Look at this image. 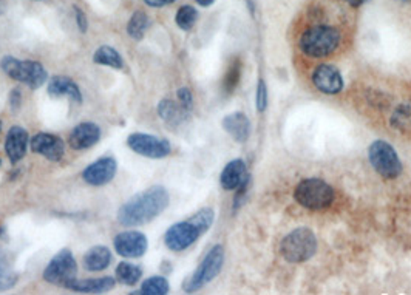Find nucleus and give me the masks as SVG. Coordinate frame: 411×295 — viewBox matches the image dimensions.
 <instances>
[{
    "label": "nucleus",
    "instance_id": "f257e3e1",
    "mask_svg": "<svg viewBox=\"0 0 411 295\" xmlns=\"http://www.w3.org/2000/svg\"><path fill=\"white\" fill-rule=\"evenodd\" d=\"M170 202L169 192L162 186H152L136 193L118 210V221L125 227H135L150 223L167 209Z\"/></svg>",
    "mask_w": 411,
    "mask_h": 295
},
{
    "label": "nucleus",
    "instance_id": "f03ea898",
    "mask_svg": "<svg viewBox=\"0 0 411 295\" xmlns=\"http://www.w3.org/2000/svg\"><path fill=\"white\" fill-rule=\"evenodd\" d=\"M214 219L215 214L212 209H201L190 218L170 226L167 232L164 234V244L173 252L186 251L187 247L197 243L199 237H203L211 229Z\"/></svg>",
    "mask_w": 411,
    "mask_h": 295
},
{
    "label": "nucleus",
    "instance_id": "7ed1b4c3",
    "mask_svg": "<svg viewBox=\"0 0 411 295\" xmlns=\"http://www.w3.org/2000/svg\"><path fill=\"white\" fill-rule=\"evenodd\" d=\"M342 41L340 31L330 25H316L308 29L300 36L298 47L308 58H325L330 56L339 48Z\"/></svg>",
    "mask_w": 411,
    "mask_h": 295
},
{
    "label": "nucleus",
    "instance_id": "20e7f679",
    "mask_svg": "<svg viewBox=\"0 0 411 295\" xmlns=\"http://www.w3.org/2000/svg\"><path fill=\"white\" fill-rule=\"evenodd\" d=\"M0 67L8 78L25 84L31 90H38L48 82V71L38 61H22L14 56H5L0 61Z\"/></svg>",
    "mask_w": 411,
    "mask_h": 295
},
{
    "label": "nucleus",
    "instance_id": "39448f33",
    "mask_svg": "<svg viewBox=\"0 0 411 295\" xmlns=\"http://www.w3.org/2000/svg\"><path fill=\"white\" fill-rule=\"evenodd\" d=\"M317 237L311 229L298 227L280 243V254L288 263H305L317 252Z\"/></svg>",
    "mask_w": 411,
    "mask_h": 295
},
{
    "label": "nucleus",
    "instance_id": "423d86ee",
    "mask_svg": "<svg viewBox=\"0 0 411 295\" xmlns=\"http://www.w3.org/2000/svg\"><path fill=\"white\" fill-rule=\"evenodd\" d=\"M294 198L300 206L309 210H325L333 205L334 190L323 180L308 178L297 184Z\"/></svg>",
    "mask_w": 411,
    "mask_h": 295
},
{
    "label": "nucleus",
    "instance_id": "0eeeda50",
    "mask_svg": "<svg viewBox=\"0 0 411 295\" xmlns=\"http://www.w3.org/2000/svg\"><path fill=\"white\" fill-rule=\"evenodd\" d=\"M224 264V247L222 244H215L211 251L206 254L203 262L190 275V279L184 283L186 292H195L203 288L207 283H211L215 276L222 272Z\"/></svg>",
    "mask_w": 411,
    "mask_h": 295
},
{
    "label": "nucleus",
    "instance_id": "6e6552de",
    "mask_svg": "<svg viewBox=\"0 0 411 295\" xmlns=\"http://www.w3.org/2000/svg\"><path fill=\"white\" fill-rule=\"evenodd\" d=\"M368 158L373 169L376 170L382 178L395 180L402 173V162L399 155L396 153L395 147L387 141H374L368 149Z\"/></svg>",
    "mask_w": 411,
    "mask_h": 295
},
{
    "label": "nucleus",
    "instance_id": "1a4fd4ad",
    "mask_svg": "<svg viewBox=\"0 0 411 295\" xmlns=\"http://www.w3.org/2000/svg\"><path fill=\"white\" fill-rule=\"evenodd\" d=\"M78 279V263L70 249H62L54 255L43 269V280L50 284L66 286Z\"/></svg>",
    "mask_w": 411,
    "mask_h": 295
},
{
    "label": "nucleus",
    "instance_id": "9d476101",
    "mask_svg": "<svg viewBox=\"0 0 411 295\" xmlns=\"http://www.w3.org/2000/svg\"><path fill=\"white\" fill-rule=\"evenodd\" d=\"M127 145H129V149L133 150L135 153L150 160L166 158V156H169L172 152L169 141L160 140L157 136L141 132L129 135V138H127Z\"/></svg>",
    "mask_w": 411,
    "mask_h": 295
},
{
    "label": "nucleus",
    "instance_id": "9b49d317",
    "mask_svg": "<svg viewBox=\"0 0 411 295\" xmlns=\"http://www.w3.org/2000/svg\"><path fill=\"white\" fill-rule=\"evenodd\" d=\"M116 254L123 258H140L149 249V239L138 230H125L113 239Z\"/></svg>",
    "mask_w": 411,
    "mask_h": 295
},
{
    "label": "nucleus",
    "instance_id": "f8f14e48",
    "mask_svg": "<svg viewBox=\"0 0 411 295\" xmlns=\"http://www.w3.org/2000/svg\"><path fill=\"white\" fill-rule=\"evenodd\" d=\"M118 162L113 156H103V158L91 162L85 170L82 172V180L93 187L105 186L116 177Z\"/></svg>",
    "mask_w": 411,
    "mask_h": 295
},
{
    "label": "nucleus",
    "instance_id": "ddd939ff",
    "mask_svg": "<svg viewBox=\"0 0 411 295\" xmlns=\"http://www.w3.org/2000/svg\"><path fill=\"white\" fill-rule=\"evenodd\" d=\"M30 149L43 156L45 160L59 162L66 156V143L59 136L51 133H36L30 140Z\"/></svg>",
    "mask_w": 411,
    "mask_h": 295
},
{
    "label": "nucleus",
    "instance_id": "4468645a",
    "mask_svg": "<svg viewBox=\"0 0 411 295\" xmlns=\"http://www.w3.org/2000/svg\"><path fill=\"white\" fill-rule=\"evenodd\" d=\"M313 84L325 95H339L345 86L340 71L328 63H322L314 70Z\"/></svg>",
    "mask_w": 411,
    "mask_h": 295
},
{
    "label": "nucleus",
    "instance_id": "2eb2a0df",
    "mask_svg": "<svg viewBox=\"0 0 411 295\" xmlns=\"http://www.w3.org/2000/svg\"><path fill=\"white\" fill-rule=\"evenodd\" d=\"M100 140V128L95 123H80L73 128L68 144L73 150H87Z\"/></svg>",
    "mask_w": 411,
    "mask_h": 295
},
{
    "label": "nucleus",
    "instance_id": "dca6fc26",
    "mask_svg": "<svg viewBox=\"0 0 411 295\" xmlns=\"http://www.w3.org/2000/svg\"><path fill=\"white\" fill-rule=\"evenodd\" d=\"M30 144V135L25 130L24 127L14 125L8 130L6 140H5V153L13 164L19 162L24 160V156L26 155V149H28Z\"/></svg>",
    "mask_w": 411,
    "mask_h": 295
},
{
    "label": "nucleus",
    "instance_id": "f3484780",
    "mask_svg": "<svg viewBox=\"0 0 411 295\" xmlns=\"http://www.w3.org/2000/svg\"><path fill=\"white\" fill-rule=\"evenodd\" d=\"M249 181L248 167L243 160H232L222 172L220 182L224 190H236L244 182Z\"/></svg>",
    "mask_w": 411,
    "mask_h": 295
},
{
    "label": "nucleus",
    "instance_id": "a211bd4d",
    "mask_svg": "<svg viewBox=\"0 0 411 295\" xmlns=\"http://www.w3.org/2000/svg\"><path fill=\"white\" fill-rule=\"evenodd\" d=\"M48 96L58 99L67 96L75 103L80 104L82 103V93L80 88L75 81H71L67 76H53L48 79V87H47Z\"/></svg>",
    "mask_w": 411,
    "mask_h": 295
},
{
    "label": "nucleus",
    "instance_id": "6ab92c4d",
    "mask_svg": "<svg viewBox=\"0 0 411 295\" xmlns=\"http://www.w3.org/2000/svg\"><path fill=\"white\" fill-rule=\"evenodd\" d=\"M223 128L232 136L236 143L248 141L251 135V121L249 118L241 112H235L223 118Z\"/></svg>",
    "mask_w": 411,
    "mask_h": 295
},
{
    "label": "nucleus",
    "instance_id": "aec40b11",
    "mask_svg": "<svg viewBox=\"0 0 411 295\" xmlns=\"http://www.w3.org/2000/svg\"><path fill=\"white\" fill-rule=\"evenodd\" d=\"M112 260L113 255L107 246H93L84 255V267L88 272H100L112 264Z\"/></svg>",
    "mask_w": 411,
    "mask_h": 295
},
{
    "label": "nucleus",
    "instance_id": "412c9836",
    "mask_svg": "<svg viewBox=\"0 0 411 295\" xmlns=\"http://www.w3.org/2000/svg\"><path fill=\"white\" fill-rule=\"evenodd\" d=\"M158 116L164 123L177 127L187 121L189 110H186L180 103H175V100L162 99L158 104Z\"/></svg>",
    "mask_w": 411,
    "mask_h": 295
},
{
    "label": "nucleus",
    "instance_id": "4be33fe9",
    "mask_svg": "<svg viewBox=\"0 0 411 295\" xmlns=\"http://www.w3.org/2000/svg\"><path fill=\"white\" fill-rule=\"evenodd\" d=\"M116 280L113 276H99V279H87V280H71L66 288L73 289L76 292H107L115 288Z\"/></svg>",
    "mask_w": 411,
    "mask_h": 295
},
{
    "label": "nucleus",
    "instance_id": "5701e85b",
    "mask_svg": "<svg viewBox=\"0 0 411 295\" xmlns=\"http://www.w3.org/2000/svg\"><path fill=\"white\" fill-rule=\"evenodd\" d=\"M19 275L13 269L10 254L5 247L0 246V291H8L16 286Z\"/></svg>",
    "mask_w": 411,
    "mask_h": 295
},
{
    "label": "nucleus",
    "instance_id": "b1692460",
    "mask_svg": "<svg viewBox=\"0 0 411 295\" xmlns=\"http://www.w3.org/2000/svg\"><path fill=\"white\" fill-rule=\"evenodd\" d=\"M93 62L96 66L110 67L115 70H121L124 67V59L110 45H103L93 54Z\"/></svg>",
    "mask_w": 411,
    "mask_h": 295
},
{
    "label": "nucleus",
    "instance_id": "393cba45",
    "mask_svg": "<svg viewBox=\"0 0 411 295\" xmlns=\"http://www.w3.org/2000/svg\"><path fill=\"white\" fill-rule=\"evenodd\" d=\"M150 26V17L144 11H135L130 17L129 24H127V34L130 36L133 41H141L145 33H147Z\"/></svg>",
    "mask_w": 411,
    "mask_h": 295
},
{
    "label": "nucleus",
    "instance_id": "a878e982",
    "mask_svg": "<svg viewBox=\"0 0 411 295\" xmlns=\"http://www.w3.org/2000/svg\"><path fill=\"white\" fill-rule=\"evenodd\" d=\"M116 280L120 281L121 284L125 286H135L141 280L142 276V269L138 264H133V263H127V262H121L120 264L116 266Z\"/></svg>",
    "mask_w": 411,
    "mask_h": 295
},
{
    "label": "nucleus",
    "instance_id": "bb28decb",
    "mask_svg": "<svg viewBox=\"0 0 411 295\" xmlns=\"http://www.w3.org/2000/svg\"><path fill=\"white\" fill-rule=\"evenodd\" d=\"M170 289L167 279H164L161 275L150 276V279L144 280L141 284V289L136 294H144V295H166Z\"/></svg>",
    "mask_w": 411,
    "mask_h": 295
},
{
    "label": "nucleus",
    "instance_id": "cd10ccee",
    "mask_svg": "<svg viewBox=\"0 0 411 295\" xmlns=\"http://www.w3.org/2000/svg\"><path fill=\"white\" fill-rule=\"evenodd\" d=\"M198 21V11L192 5H182L177 11L175 22L178 29L182 31H189L194 29V25Z\"/></svg>",
    "mask_w": 411,
    "mask_h": 295
},
{
    "label": "nucleus",
    "instance_id": "c85d7f7f",
    "mask_svg": "<svg viewBox=\"0 0 411 295\" xmlns=\"http://www.w3.org/2000/svg\"><path fill=\"white\" fill-rule=\"evenodd\" d=\"M240 76H241V62L239 59H235L229 66V68H227L224 81H223V90L227 95L232 93V91L236 88V86H239Z\"/></svg>",
    "mask_w": 411,
    "mask_h": 295
},
{
    "label": "nucleus",
    "instance_id": "c756f323",
    "mask_svg": "<svg viewBox=\"0 0 411 295\" xmlns=\"http://www.w3.org/2000/svg\"><path fill=\"white\" fill-rule=\"evenodd\" d=\"M266 107H268V87L266 82L260 79L257 87V110L259 112H264Z\"/></svg>",
    "mask_w": 411,
    "mask_h": 295
},
{
    "label": "nucleus",
    "instance_id": "7c9ffc66",
    "mask_svg": "<svg viewBox=\"0 0 411 295\" xmlns=\"http://www.w3.org/2000/svg\"><path fill=\"white\" fill-rule=\"evenodd\" d=\"M177 96H178L180 104L186 110H189V112L194 108V95H192V91L187 87H181L177 91Z\"/></svg>",
    "mask_w": 411,
    "mask_h": 295
},
{
    "label": "nucleus",
    "instance_id": "2f4dec72",
    "mask_svg": "<svg viewBox=\"0 0 411 295\" xmlns=\"http://www.w3.org/2000/svg\"><path fill=\"white\" fill-rule=\"evenodd\" d=\"M73 11H75V19H76V25L80 33H87L88 30V21H87V16L85 13L80 10L78 5H73Z\"/></svg>",
    "mask_w": 411,
    "mask_h": 295
},
{
    "label": "nucleus",
    "instance_id": "473e14b6",
    "mask_svg": "<svg viewBox=\"0 0 411 295\" xmlns=\"http://www.w3.org/2000/svg\"><path fill=\"white\" fill-rule=\"evenodd\" d=\"M410 115H411V108L408 105H400L395 112V115H392L391 123L395 125H402V123H404Z\"/></svg>",
    "mask_w": 411,
    "mask_h": 295
},
{
    "label": "nucleus",
    "instance_id": "72a5a7b5",
    "mask_svg": "<svg viewBox=\"0 0 411 295\" xmlns=\"http://www.w3.org/2000/svg\"><path fill=\"white\" fill-rule=\"evenodd\" d=\"M21 105H22V93L19 88H14L10 93V107L13 112H17V110L21 108Z\"/></svg>",
    "mask_w": 411,
    "mask_h": 295
},
{
    "label": "nucleus",
    "instance_id": "f704fd0d",
    "mask_svg": "<svg viewBox=\"0 0 411 295\" xmlns=\"http://www.w3.org/2000/svg\"><path fill=\"white\" fill-rule=\"evenodd\" d=\"M173 2H177V0H144V4L152 6V8H162V6H167Z\"/></svg>",
    "mask_w": 411,
    "mask_h": 295
},
{
    "label": "nucleus",
    "instance_id": "c9c22d12",
    "mask_svg": "<svg viewBox=\"0 0 411 295\" xmlns=\"http://www.w3.org/2000/svg\"><path fill=\"white\" fill-rule=\"evenodd\" d=\"M214 2H215V0H197V4H198L199 6H204V8L211 6Z\"/></svg>",
    "mask_w": 411,
    "mask_h": 295
},
{
    "label": "nucleus",
    "instance_id": "e433bc0d",
    "mask_svg": "<svg viewBox=\"0 0 411 295\" xmlns=\"http://www.w3.org/2000/svg\"><path fill=\"white\" fill-rule=\"evenodd\" d=\"M365 2H367V0H350V5L353 6V8H359V6H362Z\"/></svg>",
    "mask_w": 411,
    "mask_h": 295
},
{
    "label": "nucleus",
    "instance_id": "4c0bfd02",
    "mask_svg": "<svg viewBox=\"0 0 411 295\" xmlns=\"http://www.w3.org/2000/svg\"><path fill=\"white\" fill-rule=\"evenodd\" d=\"M5 11H6V2L5 0H0V16L5 14Z\"/></svg>",
    "mask_w": 411,
    "mask_h": 295
},
{
    "label": "nucleus",
    "instance_id": "58836bf2",
    "mask_svg": "<svg viewBox=\"0 0 411 295\" xmlns=\"http://www.w3.org/2000/svg\"><path fill=\"white\" fill-rule=\"evenodd\" d=\"M400 2H404V4H407V2H410V0H400Z\"/></svg>",
    "mask_w": 411,
    "mask_h": 295
},
{
    "label": "nucleus",
    "instance_id": "ea45409f",
    "mask_svg": "<svg viewBox=\"0 0 411 295\" xmlns=\"http://www.w3.org/2000/svg\"><path fill=\"white\" fill-rule=\"evenodd\" d=\"M0 130H2V121H0Z\"/></svg>",
    "mask_w": 411,
    "mask_h": 295
},
{
    "label": "nucleus",
    "instance_id": "a19ab883",
    "mask_svg": "<svg viewBox=\"0 0 411 295\" xmlns=\"http://www.w3.org/2000/svg\"><path fill=\"white\" fill-rule=\"evenodd\" d=\"M0 165H2V160H0Z\"/></svg>",
    "mask_w": 411,
    "mask_h": 295
},
{
    "label": "nucleus",
    "instance_id": "79ce46f5",
    "mask_svg": "<svg viewBox=\"0 0 411 295\" xmlns=\"http://www.w3.org/2000/svg\"><path fill=\"white\" fill-rule=\"evenodd\" d=\"M346 2H350V0H346Z\"/></svg>",
    "mask_w": 411,
    "mask_h": 295
}]
</instances>
